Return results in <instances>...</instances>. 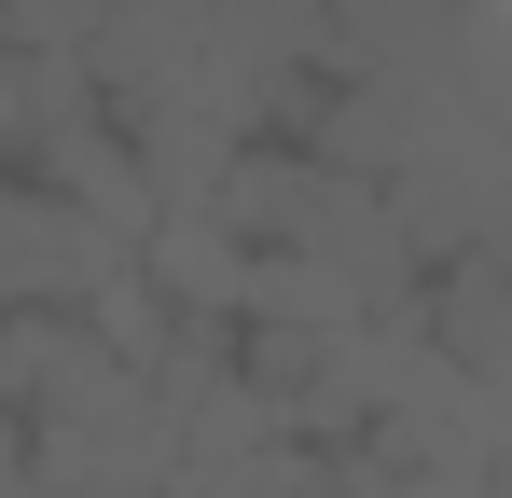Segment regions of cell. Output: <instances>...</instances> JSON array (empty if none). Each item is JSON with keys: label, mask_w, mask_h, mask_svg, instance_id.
Segmentation results:
<instances>
[{"label": "cell", "mask_w": 512, "mask_h": 498, "mask_svg": "<svg viewBox=\"0 0 512 498\" xmlns=\"http://www.w3.org/2000/svg\"><path fill=\"white\" fill-rule=\"evenodd\" d=\"M125 277V249L97 236L84 208H56L42 180H14L0 166V319H70Z\"/></svg>", "instance_id": "obj_1"}, {"label": "cell", "mask_w": 512, "mask_h": 498, "mask_svg": "<svg viewBox=\"0 0 512 498\" xmlns=\"http://www.w3.org/2000/svg\"><path fill=\"white\" fill-rule=\"evenodd\" d=\"M0 56H14V0H0Z\"/></svg>", "instance_id": "obj_3"}, {"label": "cell", "mask_w": 512, "mask_h": 498, "mask_svg": "<svg viewBox=\"0 0 512 498\" xmlns=\"http://www.w3.org/2000/svg\"><path fill=\"white\" fill-rule=\"evenodd\" d=\"M0 415H14V319H0Z\"/></svg>", "instance_id": "obj_2"}]
</instances>
